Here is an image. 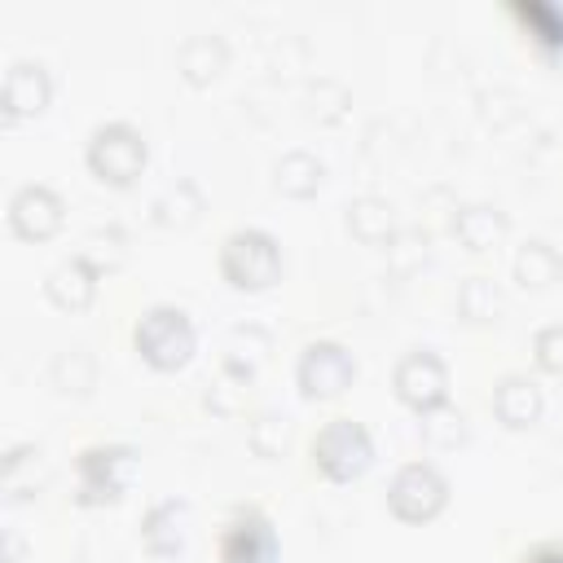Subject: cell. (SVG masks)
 <instances>
[{
  "mask_svg": "<svg viewBox=\"0 0 563 563\" xmlns=\"http://www.w3.org/2000/svg\"><path fill=\"white\" fill-rule=\"evenodd\" d=\"M132 347L141 352V361H145L150 369L172 374V369H180V365L194 356L198 334H194V321H189L185 308H176V303H154V308H145V312L136 317V325H132Z\"/></svg>",
  "mask_w": 563,
  "mask_h": 563,
  "instance_id": "obj_1",
  "label": "cell"
},
{
  "mask_svg": "<svg viewBox=\"0 0 563 563\" xmlns=\"http://www.w3.org/2000/svg\"><path fill=\"white\" fill-rule=\"evenodd\" d=\"M84 163H88V172H92L101 185L128 189V185L145 172L150 145H145V136H141L132 123L110 119V123H97V128H92V136H88V145H84Z\"/></svg>",
  "mask_w": 563,
  "mask_h": 563,
  "instance_id": "obj_2",
  "label": "cell"
},
{
  "mask_svg": "<svg viewBox=\"0 0 563 563\" xmlns=\"http://www.w3.org/2000/svg\"><path fill=\"white\" fill-rule=\"evenodd\" d=\"M220 273L233 290H268L282 277V246L268 229H233L220 242Z\"/></svg>",
  "mask_w": 563,
  "mask_h": 563,
  "instance_id": "obj_3",
  "label": "cell"
},
{
  "mask_svg": "<svg viewBox=\"0 0 563 563\" xmlns=\"http://www.w3.org/2000/svg\"><path fill=\"white\" fill-rule=\"evenodd\" d=\"M308 453H312V471L325 475L330 484H352V479H361L374 466V440H369V431L356 418L325 422L312 435Z\"/></svg>",
  "mask_w": 563,
  "mask_h": 563,
  "instance_id": "obj_4",
  "label": "cell"
},
{
  "mask_svg": "<svg viewBox=\"0 0 563 563\" xmlns=\"http://www.w3.org/2000/svg\"><path fill=\"white\" fill-rule=\"evenodd\" d=\"M136 466L132 444H88L75 457V501L79 506H110L123 497Z\"/></svg>",
  "mask_w": 563,
  "mask_h": 563,
  "instance_id": "obj_5",
  "label": "cell"
},
{
  "mask_svg": "<svg viewBox=\"0 0 563 563\" xmlns=\"http://www.w3.org/2000/svg\"><path fill=\"white\" fill-rule=\"evenodd\" d=\"M449 506V479L431 462H405L387 484V510L400 523H431Z\"/></svg>",
  "mask_w": 563,
  "mask_h": 563,
  "instance_id": "obj_6",
  "label": "cell"
},
{
  "mask_svg": "<svg viewBox=\"0 0 563 563\" xmlns=\"http://www.w3.org/2000/svg\"><path fill=\"white\" fill-rule=\"evenodd\" d=\"M216 554H220V563H277L282 541H277L273 519L260 506H233L220 528Z\"/></svg>",
  "mask_w": 563,
  "mask_h": 563,
  "instance_id": "obj_7",
  "label": "cell"
},
{
  "mask_svg": "<svg viewBox=\"0 0 563 563\" xmlns=\"http://www.w3.org/2000/svg\"><path fill=\"white\" fill-rule=\"evenodd\" d=\"M356 378V361L343 343L334 339H317L299 352V365H295V383L303 391V400H339Z\"/></svg>",
  "mask_w": 563,
  "mask_h": 563,
  "instance_id": "obj_8",
  "label": "cell"
},
{
  "mask_svg": "<svg viewBox=\"0 0 563 563\" xmlns=\"http://www.w3.org/2000/svg\"><path fill=\"white\" fill-rule=\"evenodd\" d=\"M391 387H396L400 405H409V409L422 413V418H431V413H440V409L449 405V369H444V361H440L435 352H427V347L405 352V356L396 361Z\"/></svg>",
  "mask_w": 563,
  "mask_h": 563,
  "instance_id": "obj_9",
  "label": "cell"
},
{
  "mask_svg": "<svg viewBox=\"0 0 563 563\" xmlns=\"http://www.w3.org/2000/svg\"><path fill=\"white\" fill-rule=\"evenodd\" d=\"M66 224V202L57 189L31 180V185H18L13 198H9V229L26 242H48L57 229Z\"/></svg>",
  "mask_w": 563,
  "mask_h": 563,
  "instance_id": "obj_10",
  "label": "cell"
},
{
  "mask_svg": "<svg viewBox=\"0 0 563 563\" xmlns=\"http://www.w3.org/2000/svg\"><path fill=\"white\" fill-rule=\"evenodd\" d=\"M506 13L519 22V31L528 35V44L545 62H563V4H550V0H510Z\"/></svg>",
  "mask_w": 563,
  "mask_h": 563,
  "instance_id": "obj_11",
  "label": "cell"
},
{
  "mask_svg": "<svg viewBox=\"0 0 563 563\" xmlns=\"http://www.w3.org/2000/svg\"><path fill=\"white\" fill-rule=\"evenodd\" d=\"M185 523H189V506L180 497H163L141 515V545L154 559H176L185 550Z\"/></svg>",
  "mask_w": 563,
  "mask_h": 563,
  "instance_id": "obj_12",
  "label": "cell"
},
{
  "mask_svg": "<svg viewBox=\"0 0 563 563\" xmlns=\"http://www.w3.org/2000/svg\"><path fill=\"white\" fill-rule=\"evenodd\" d=\"M53 97V79L40 62H13L4 70V119L18 123V119H31L48 106Z\"/></svg>",
  "mask_w": 563,
  "mask_h": 563,
  "instance_id": "obj_13",
  "label": "cell"
},
{
  "mask_svg": "<svg viewBox=\"0 0 563 563\" xmlns=\"http://www.w3.org/2000/svg\"><path fill=\"white\" fill-rule=\"evenodd\" d=\"M97 277H101V268H97L88 255H70V260H62V264L48 273L44 295H48V303L62 308V312H84V308L92 303V295H97Z\"/></svg>",
  "mask_w": 563,
  "mask_h": 563,
  "instance_id": "obj_14",
  "label": "cell"
},
{
  "mask_svg": "<svg viewBox=\"0 0 563 563\" xmlns=\"http://www.w3.org/2000/svg\"><path fill=\"white\" fill-rule=\"evenodd\" d=\"M541 409H545V396H541V387L528 374H501L497 378V387H493V413H497L501 427L523 431V427H532L541 418Z\"/></svg>",
  "mask_w": 563,
  "mask_h": 563,
  "instance_id": "obj_15",
  "label": "cell"
},
{
  "mask_svg": "<svg viewBox=\"0 0 563 563\" xmlns=\"http://www.w3.org/2000/svg\"><path fill=\"white\" fill-rule=\"evenodd\" d=\"M563 277V255L545 242V238H528L523 246H519V255H515V282L523 286V290H545V286H554Z\"/></svg>",
  "mask_w": 563,
  "mask_h": 563,
  "instance_id": "obj_16",
  "label": "cell"
},
{
  "mask_svg": "<svg viewBox=\"0 0 563 563\" xmlns=\"http://www.w3.org/2000/svg\"><path fill=\"white\" fill-rule=\"evenodd\" d=\"M506 216L497 211V207H479V202H471V207H462L457 216H453V233L471 246V251H493L501 238H506Z\"/></svg>",
  "mask_w": 563,
  "mask_h": 563,
  "instance_id": "obj_17",
  "label": "cell"
},
{
  "mask_svg": "<svg viewBox=\"0 0 563 563\" xmlns=\"http://www.w3.org/2000/svg\"><path fill=\"white\" fill-rule=\"evenodd\" d=\"M224 44L216 40V35H194V40H185L180 44V53H176V66H180V75L194 84V88H202V84H211L220 70H224Z\"/></svg>",
  "mask_w": 563,
  "mask_h": 563,
  "instance_id": "obj_18",
  "label": "cell"
},
{
  "mask_svg": "<svg viewBox=\"0 0 563 563\" xmlns=\"http://www.w3.org/2000/svg\"><path fill=\"white\" fill-rule=\"evenodd\" d=\"M317 185H321V163H317L312 154L295 150V154H286V158L277 163V189H282V194H290V198H312Z\"/></svg>",
  "mask_w": 563,
  "mask_h": 563,
  "instance_id": "obj_19",
  "label": "cell"
},
{
  "mask_svg": "<svg viewBox=\"0 0 563 563\" xmlns=\"http://www.w3.org/2000/svg\"><path fill=\"white\" fill-rule=\"evenodd\" d=\"M457 303H462L466 321H497V312H501V295H497V286L488 277H466Z\"/></svg>",
  "mask_w": 563,
  "mask_h": 563,
  "instance_id": "obj_20",
  "label": "cell"
},
{
  "mask_svg": "<svg viewBox=\"0 0 563 563\" xmlns=\"http://www.w3.org/2000/svg\"><path fill=\"white\" fill-rule=\"evenodd\" d=\"M347 229L361 238V242H383L387 238V207L378 202V198H356L352 207H347Z\"/></svg>",
  "mask_w": 563,
  "mask_h": 563,
  "instance_id": "obj_21",
  "label": "cell"
},
{
  "mask_svg": "<svg viewBox=\"0 0 563 563\" xmlns=\"http://www.w3.org/2000/svg\"><path fill=\"white\" fill-rule=\"evenodd\" d=\"M532 356H537V365H541L545 374L563 378V321L537 330V339H532Z\"/></svg>",
  "mask_w": 563,
  "mask_h": 563,
  "instance_id": "obj_22",
  "label": "cell"
},
{
  "mask_svg": "<svg viewBox=\"0 0 563 563\" xmlns=\"http://www.w3.org/2000/svg\"><path fill=\"white\" fill-rule=\"evenodd\" d=\"M519 563H563V541H537L519 554Z\"/></svg>",
  "mask_w": 563,
  "mask_h": 563,
  "instance_id": "obj_23",
  "label": "cell"
}]
</instances>
